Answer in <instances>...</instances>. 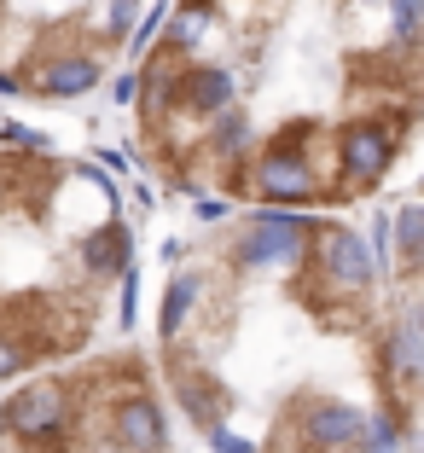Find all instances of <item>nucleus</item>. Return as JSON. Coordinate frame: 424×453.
Instances as JSON below:
<instances>
[{"instance_id": "f257e3e1", "label": "nucleus", "mask_w": 424, "mask_h": 453, "mask_svg": "<svg viewBox=\"0 0 424 453\" xmlns=\"http://www.w3.org/2000/svg\"><path fill=\"white\" fill-rule=\"evenodd\" d=\"M146 360L204 453H419V210H221L151 285Z\"/></svg>"}, {"instance_id": "f03ea898", "label": "nucleus", "mask_w": 424, "mask_h": 453, "mask_svg": "<svg viewBox=\"0 0 424 453\" xmlns=\"http://www.w3.org/2000/svg\"><path fill=\"white\" fill-rule=\"evenodd\" d=\"M128 151L215 210H372L424 122V0H163Z\"/></svg>"}, {"instance_id": "7ed1b4c3", "label": "nucleus", "mask_w": 424, "mask_h": 453, "mask_svg": "<svg viewBox=\"0 0 424 453\" xmlns=\"http://www.w3.org/2000/svg\"><path fill=\"white\" fill-rule=\"evenodd\" d=\"M128 285L134 221L111 169L0 134V389L111 343Z\"/></svg>"}, {"instance_id": "20e7f679", "label": "nucleus", "mask_w": 424, "mask_h": 453, "mask_svg": "<svg viewBox=\"0 0 424 453\" xmlns=\"http://www.w3.org/2000/svg\"><path fill=\"white\" fill-rule=\"evenodd\" d=\"M0 453H186L140 343L88 355L0 389Z\"/></svg>"}, {"instance_id": "39448f33", "label": "nucleus", "mask_w": 424, "mask_h": 453, "mask_svg": "<svg viewBox=\"0 0 424 453\" xmlns=\"http://www.w3.org/2000/svg\"><path fill=\"white\" fill-rule=\"evenodd\" d=\"M163 0H0V94L76 105L134 58Z\"/></svg>"}]
</instances>
